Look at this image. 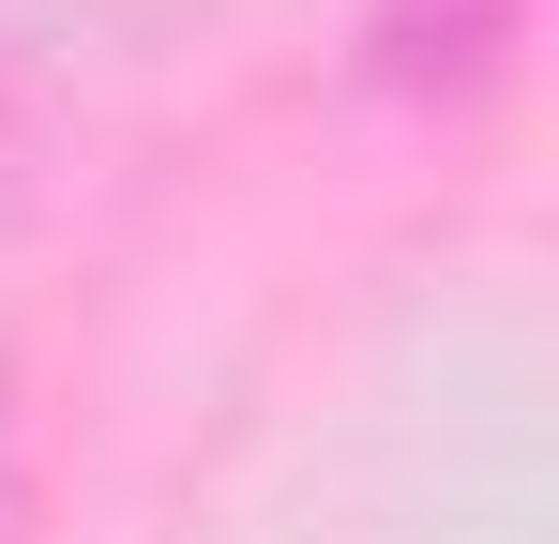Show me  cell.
Returning <instances> with one entry per match:
<instances>
[{
	"instance_id": "cell-1",
	"label": "cell",
	"mask_w": 559,
	"mask_h": 544,
	"mask_svg": "<svg viewBox=\"0 0 559 544\" xmlns=\"http://www.w3.org/2000/svg\"><path fill=\"white\" fill-rule=\"evenodd\" d=\"M514 46H530V0H378V15H364L378 91H408V106H468V91H499Z\"/></svg>"
}]
</instances>
